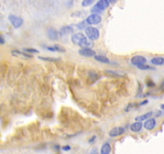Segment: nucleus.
<instances>
[{"label":"nucleus","instance_id":"f257e3e1","mask_svg":"<svg viewBox=\"0 0 164 154\" xmlns=\"http://www.w3.org/2000/svg\"><path fill=\"white\" fill-rule=\"evenodd\" d=\"M71 41L74 44H76L82 48H90L89 47L92 44V43L88 40L87 37L82 33H75L72 35Z\"/></svg>","mask_w":164,"mask_h":154},{"label":"nucleus","instance_id":"f03ea898","mask_svg":"<svg viewBox=\"0 0 164 154\" xmlns=\"http://www.w3.org/2000/svg\"><path fill=\"white\" fill-rule=\"evenodd\" d=\"M85 33L89 40H97L100 35L99 30L94 27H87L85 29Z\"/></svg>","mask_w":164,"mask_h":154},{"label":"nucleus","instance_id":"7ed1b4c3","mask_svg":"<svg viewBox=\"0 0 164 154\" xmlns=\"http://www.w3.org/2000/svg\"><path fill=\"white\" fill-rule=\"evenodd\" d=\"M102 21V17L98 14H91L87 18L86 22L89 25H97Z\"/></svg>","mask_w":164,"mask_h":154},{"label":"nucleus","instance_id":"20e7f679","mask_svg":"<svg viewBox=\"0 0 164 154\" xmlns=\"http://www.w3.org/2000/svg\"><path fill=\"white\" fill-rule=\"evenodd\" d=\"M147 62V59L143 56H135L130 59L131 64H133L134 66H136L137 67L141 66V65L146 64Z\"/></svg>","mask_w":164,"mask_h":154},{"label":"nucleus","instance_id":"39448f33","mask_svg":"<svg viewBox=\"0 0 164 154\" xmlns=\"http://www.w3.org/2000/svg\"><path fill=\"white\" fill-rule=\"evenodd\" d=\"M9 20L14 28H19L23 25V20L20 17H18L14 14L9 15Z\"/></svg>","mask_w":164,"mask_h":154},{"label":"nucleus","instance_id":"423d86ee","mask_svg":"<svg viewBox=\"0 0 164 154\" xmlns=\"http://www.w3.org/2000/svg\"><path fill=\"white\" fill-rule=\"evenodd\" d=\"M105 74L110 77H115V78H122L127 76V74L121 71H114V70H106Z\"/></svg>","mask_w":164,"mask_h":154},{"label":"nucleus","instance_id":"0eeeda50","mask_svg":"<svg viewBox=\"0 0 164 154\" xmlns=\"http://www.w3.org/2000/svg\"><path fill=\"white\" fill-rule=\"evenodd\" d=\"M124 132L125 129L122 127H115L109 132V136L110 137H116L123 134Z\"/></svg>","mask_w":164,"mask_h":154},{"label":"nucleus","instance_id":"6e6552de","mask_svg":"<svg viewBox=\"0 0 164 154\" xmlns=\"http://www.w3.org/2000/svg\"><path fill=\"white\" fill-rule=\"evenodd\" d=\"M79 54L80 56L85 57H95L96 56L95 51L91 48H82L79 51Z\"/></svg>","mask_w":164,"mask_h":154},{"label":"nucleus","instance_id":"1a4fd4ad","mask_svg":"<svg viewBox=\"0 0 164 154\" xmlns=\"http://www.w3.org/2000/svg\"><path fill=\"white\" fill-rule=\"evenodd\" d=\"M155 126L156 121L155 118H150L147 121H146V122H144V124H143V127L147 130H153L155 128Z\"/></svg>","mask_w":164,"mask_h":154},{"label":"nucleus","instance_id":"9d476101","mask_svg":"<svg viewBox=\"0 0 164 154\" xmlns=\"http://www.w3.org/2000/svg\"><path fill=\"white\" fill-rule=\"evenodd\" d=\"M110 5V3H109V1L107 0H99L96 3H95V7H96L97 8L100 10L101 11H104L105 9H107L109 7Z\"/></svg>","mask_w":164,"mask_h":154},{"label":"nucleus","instance_id":"9b49d317","mask_svg":"<svg viewBox=\"0 0 164 154\" xmlns=\"http://www.w3.org/2000/svg\"><path fill=\"white\" fill-rule=\"evenodd\" d=\"M59 32L54 29V28H49L47 30V36L50 38L52 40H56L59 38Z\"/></svg>","mask_w":164,"mask_h":154},{"label":"nucleus","instance_id":"f8f14e48","mask_svg":"<svg viewBox=\"0 0 164 154\" xmlns=\"http://www.w3.org/2000/svg\"><path fill=\"white\" fill-rule=\"evenodd\" d=\"M73 32L74 29L71 26H64L60 29L59 35H70Z\"/></svg>","mask_w":164,"mask_h":154},{"label":"nucleus","instance_id":"ddd939ff","mask_svg":"<svg viewBox=\"0 0 164 154\" xmlns=\"http://www.w3.org/2000/svg\"><path fill=\"white\" fill-rule=\"evenodd\" d=\"M152 116L153 112H147V113H144V114H143V115L135 117V121H137V122H143V121H147V120L150 119Z\"/></svg>","mask_w":164,"mask_h":154},{"label":"nucleus","instance_id":"4468645a","mask_svg":"<svg viewBox=\"0 0 164 154\" xmlns=\"http://www.w3.org/2000/svg\"><path fill=\"white\" fill-rule=\"evenodd\" d=\"M143 126V124L142 122H135V123L130 124V129L134 132H139L141 131Z\"/></svg>","mask_w":164,"mask_h":154},{"label":"nucleus","instance_id":"2eb2a0df","mask_svg":"<svg viewBox=\"0 0 164 154\" xmlns=\"http://www.w3.org/2000/svg\"><path fill=\"white\" fill-rule=\"evenodd\" d=\"M150 63L153 65H155V66H162V65L164 64V58L161 57V56L154 57L150 60Z\"/></svg>","mask_w":164,"mask_h":154},{"label":"nucleus","instance_id":"dca6fc26","mask_svg":"<svg viewBox=\"0 0 164 154\" xmlns=\"http://www.w3.org/2000/svg\"><path fill=\"white\" fill-rule=\"evenodd\" d=\"M101 154H110L111 152V146L109 143H105L101 148Z\"/></svg>","mask_w":164,"mask_h":154},{"label":"nucleus","instance_id":"f3484780","mask_svg":"<svg viewBox=\"0 0 164 154\" xmlns=\"http://www.w3.org/2000/svg\"><path fill=\"white\" fill-rule=\"evenodd\" d=\"M94 58L95 60L100 62V63H103V64H109L110 63V60L107 57L105 56H102V55H96Z\"/></svg>","mask_w":164,"mask_h":154},{"label":"nucleus","instance_id":"a211bd4d","mask_svg":"<svg viewBox=\"0 0 164 154\" xmlns=\"http://www.w3.org/2000/svg\"><path fill=\"white\" fill-rule=\"evenodd\" d=\"M12 54L14 56H22L23 58H32L31 55H29L26 52H23V51H12Z\"/></svg>","mask_w":164,"mask_h":154},{"label":"nucleus","instance_id":"6ab92c4d","mask_svg":"<svg viewBox=\"0 0 164 154\" xmlns=\"http://www.w3.org/2000/svg\"><path fill=\"white\" fill-rule=\"evenodd\" d=\"M39 58L40 59H42V60L48 62H57L60 60V59H59V58H54V57H43V56H39Z\"/></svg>","mask_w":164,"mask_h":154},{"label":"nucleus","instance_id":"aec40b11","mask_svg":"<svg viewBox=\"0 0 164 154\" xmlns=\"http://www.w3.org/2000/svg\"><path fill=\"white\" fill-rule=\"evenodd\" d=\"M54 50H55V51H59V52H65L66 51L65 48L59 44H54Z\"/></svg>","mask_w":164,"mask_h":154},{"label":"nucleus","instance_id":"412c9836","mask_svg":"<svg viewBox=\"0 0 164 154\" xmlns=\"http://www.w3.org/2000/svg\"><path fill=\"white\" fill-rule=\"evenodd\" d=\"M138 68L139 69H140V70H154L155 68L152 67H150V66H149V65L147 64H143V65H141V66H139V67H138Z\"/></svg>","mask_w":164,"mask_h":154},{"label":"nucleus","instance_id":"4be33fe9","mask_svg":"<svg viewBox=\"0 0 164 154\" xmlns=\"http://www.w3.org/2000/svg\"><path fill=\"white\" fill-rule=\"evenodd\" d=\"M86 21H82V22H80L79 23H78L77 24V28L78 29H79V30H82V29H86V26H87V24H86Z\"/></svg>","mask_w":164,"mask_h":154},{"label":"nucleus","instance_id":"5701e85b","mask_svg":"<svg viewBox=\"0 0 164 154\" xmlns=\"http://www.w3.org/2000/svg\"><path fill=\"white\" fill-rule=\"evenodd\" d=\"M23 51L27 52V53H39V51L34 49V48H24Z\"/></svg>","mask_w":164,"mask_h":154},{"label":"nucleus","instance_id":"b1692460","mask_svg":"<svg viewBox=\"0 0 164 154\" xmlns=\"http://www.w3.org/2000/svg\"><path fill=\"white\" fill-rule=\"evenodd\" d=\"M94 1L93 0H84L82 2V7H88V6L93 4Z\"/></svg>","mask_w":164,"mask_h":154},{"label":"nucleus","instance_id":"393cba45","mask_svg":"<svg viewBox=\"0 0 164 154\" xmlns=\"http://www.w3.org/2000/svg\"><path fill=\"white\" fill-rule=\"evenodd\" d=\"M62 149L63 150V151H69V150H71V146L70 145L62 146Z\"/></svg>","mask_w":164,"mask_h":154},{"label":"nucleus","instance_id":"a878e982","mask_svg":"<svg viewBox=\"0 0 164 154\" xmlns=\"http://www.w3.org/2000/svg\"><path fill=\"white\" fill-rule=\"evenodd\" d=\"M95 139H96V137H95V136H93L92 137H91L90 139H89V141H88V142H89L90 144H92L94 141L95 140Z\"/></svg>","mask_w":164,"mask_h":154},{"label":"nucleus","instance_id":"bb28decb","mask_svg":"<svg viewBox=\"0 0 164 154\" xmlns=\"http://www.w3.org/2000/svg\"><path fill=\"white\" fill-rule=\"evenodd\" d=\"M5 43V39L2 35H0V44H3Z\"/></svg>","mask_w":164,"mask_h":154},{"label":"nucleus","instance_id":"cd10ccee","mask_svg":"<svg viewBox=\"0 0 164 154\" xmlns=\"http://www.w3.org/2000/svg\"><path fill=\"white\" fill-rule=\"evenodd\" d=\"M90 154H98V149H97L96 148H95V149H93Z\"/></svg>","mask_w":164,"mask_h":154},{"label":"nucleus","instance_id":"c85d7f7f","mask_svg":"<svg viewBox=\"0 0 164 154\" xmlns=\"http://www.w3.org/2000/svg\"><path fill=\"white\" fill-rule=\"evenodd\" d=\"M47 49L49 51H55V50H54V47H47Z\"/></svg>","mask_w":164,"mask_h":154},{"label":"nucleus","instance_id":"c756f323","mask_svg":"<svg viewBox=\"0 0 164 154\" xmlns=\"http://www.w3.org/2000/svg\"><path fill=\"white\" fill-rule=\"evenodd\" d=\"M147 103H148V100H144L143 102H142V104H140V105H144V104H147Z\"/></svg>","mask_w":164,"mask_h":154},{"label":"nucleus","instance_id":"7c9ffc66","mask_svg":"<svg viewBox=\"0 0 164 154\" xmlns=\"http://www.w3.org/2000/svg\"><path fill=\"white\" fill-rule=\"evenodd\" d=\"M161 114H162L161 111H158V112H157V113H156V116H159L161 115Z\"/></svg>","mask_w":164,"mask_h":154}]
</instances>
